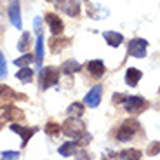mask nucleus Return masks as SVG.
Returning <instances> with one entry per match:
<instances>
[{
  "mask_svg": "<svg viewBox=\"0 0 160 160\" xmlns=\"http://www.w3.org/2000/svg\"><path fill=\"white\" fill-rule=\"evenodd\" d=\"M61 127H63V132L66 134V136L72 138V139H75V141H82L85 138V124L78 118V117L68 118Z\"/></svg>",
  "mask_w": 160,
  "mask_h": 160,
  "instance_id": "obj_1",
  "label": "nucleus"
},
{
  "mask_svg": "<svg viewBox=\"0 0 160 160\" xmlns=\"http://www.w3.org/2000/svg\"><path fill=\"white\" fill-rule=\"evenodd\" d=\"M139 127H141V124L138 122L136 118L124 120V122H122V125L118 127V131H117V134H115L117 141H120V143H122V141H131L132 138L138 134Z\"/></svg>",
  "mask_w": 160,
  "mask_h": 160,
  "instance_id": "obj_2",
  "label": "nucleus"
},
{
  "mask_svg": "<svg viewBox=\"0 0 160 160\" xmlns=\"http://www.w3.org/2000/svg\"><path fill=\"white\" fill-rule=\"evenodd\" d=\"M58 82H59V70L58 68H54V66L40 68V89L42 91L56 85Z\"/></svg>",
  "mask_w": 160,
  "mask_h": 160,
  "instance_id": "obj_3",
  "label": "nucleus"
},
{
  "mask_svg": "<svg viewBox=\"0 0 160 160\" xmlns=\"http://www.w3.org/2000/svg\"><path fill=\"white\" fill-rule=\"evenodd\" d=\"M146 47H148V42L144 38H132L127 44V54L141 59V58L146 56Z\"/></svg>",
  "mask_w": 160,
  "mask_h": 160,
  "instance_id": "obj_4",
  "label": "nucleus"
},
{
  "mask_svg": "<svg viewBox=\"0 0 160 160\" xmlns=\"http://www.w3.org/2000/svg\"><path fill=\"white\" fill-rule=\"evenodd\" d=\"M122 103H124L125 110L129 113H138V112H141V108L146 106V99L141 96H125Z\"/></svg>",
  "mask_w": 160,
  "mask_h": 160,
  "instance_id": "obj_5",
  "label": "nucleus"
},
{
  "mask_svg": "<svg viewBox=\"0 0 160 160\" xmlns=\"http://www.w3.org/2000/svg\"><path fill=\"white\" fill-rule=\"evenodd\" d=\"M101 94H103V85H94V87L85 94L84 103L87 104L89 108H96L101 103Z\"/></svg>",
  "mask_w": 160,
  "mask_h": 160,
  "instance_id": "obj_6",
  "label": "nucleus"
},
{
  "mask_svg": "<svg viewBox=\"0 0 160 160\" xmlns=\"http://www.w3.org/2000/svg\"><path fill=\"white\" fill-rule=\"evenodd\" d=\"M9 19L16 26L18 30L23 28V21H21V9H19V0H12V4L9 5Z\"/></svg>",
  "mask_w": 160,
  "mask_h": 160,
  "instance_id": "obj_7",
  "label": "nucleus"
},
{
  "mask_svg": "<svg viewBox=\"0 0 160 160\" xmlns=\"http://www.w3.org/2000/svg\"><path fill=\"white\" fill-rule=\"evenodd\" d=\"M11 131L12 132H16V134H19L21 136V144H23V146H26V144H28V141H30V138L33 136V134H35L37 131H38V129L37 127H21V125H18V124H12L11 125Z\"/></svg>",
  "mask_w": 160,
  "mask_h": 160,
  "instance_id": "obj_8",
  "label": "nucleus"
},
{
  "mask_svg": "<svg viewBox=\"0 0 160 160\" xmlns=\"http://www.w3.org/2000/svg\"><path fill=\"white\" fill-rule=\"evenodd\" d=\"M45 21L49 23V28H51V32L54 33V35H61L64 30V24L63 21H61L59 16H56V14H47L45 16Z\"/></svg>",
  "mask_w": 160,
  "mask_h": 160,
  "instance_id": "obj_9",
  "label": "nucleus"
},
{
  "mask_svg": "<svg viewBox=\"0 0 160 160\" xmlns=\"http://www.w3.org/2000/svg\"><path fill=\"white\" fill-rule=\"evenodd\" d=\"M87 70H89V73H91L92 77H103L104 75V72H106V68H104V63L101 59H92V61H89V64H87Z\"/></svg>",
  "mask_w": 160,
  "mask_h": 160,
  "instance_id": "obj_10",
  "label": "nucleus"
},
{
  "mask_svg": "<svg viewBox=\"0 0 160 160\" xmlns=\"http://www.w3.org/2000/svg\"><path fill=\"white\" fill-rule=\"evenodd\" d=\"M103 37H104V40H106V44L112 45V47H118V45L124 42L122 33H117V32H104Z\"/></svg>",
  "mask_w": 160,
  "mask_h": 160,
  "instance_id": "obj_11",
  "label": "nucleus"
},
{
  "mask_svg": "<svg viewBox=\"0 0 160 160\" xmlns=\"http://www.w3.org/2000/svg\"><path fill=\"white\" fill-rule=\"evenodd\" d=\"M35 45H37L35 61H37V66H38V70H40V68H42V59H44V35H42V33H38Z\"/></svg>",
  "mask_w": 160,
  "mask_h": 160,
  "instance_id": "obj_12",
  "label": "nucleus"
},
{
  "mask_svg": "<svg viewBox=\"0 0 160 160\" xmlns=\"http://www.w3.org/2000/svg\"><path fill=\"white\" fill-rule=\"evenodd\" d=\"M139 80H141V72L139 70L138 68H127V72H125V82H127V85L136 87Z\"/></svg>",
  "mask_w": 160,
  "mask_h": 160,
  "instance_id": "obj_13",
  "label": "nucleus"
},
{
  "mask_svg": "<svg viewBox=\"0 0 160 160\" xmlns=\"http://www.w3.org/2000/svg\"><path fill=\"white\" fill-rule=\"evenodd\" d=\"M14 118H23V112L18 110L16 106H5L4 108V115H2V120H14Z\"/></svg>",
  "mask_w": 160,
  "mask_h": 160,
  "instance_id": "obj_14",
  "label": "nucleus"
},
{
  "mask_svg": "<svg viewBox=\"0 0 160 160\" xmlns=\"http://www.w3.org/2000/svg\"><path fill=\"white\" fill-rule=\"evenodd\" d=\"M80 68H82V64H80L78 61H75V59L64 61V63L61 64V72L68 73V75H72V73H77V72H80Z\"/></svg>",
  "mask_w": 160,
  "mask_h": 160,
  "instance_id": "obj_15",
  "label": "nucleus"
},
{
  "mask_svg": "<svg viewBox=\"0 0 160 160\" xmlns=\"http://www.w3.org/2000/svg\"><path fill=\"white\" fill-rule=\"evenodd\" d=\"M77 144H78V141H68V143L61 144V146H59V155H63V157H70L72 153H75Z\"/></svg>",
  "mask_w": 160,
  "mask_h": 160,
  "instance_id": "obj_16",
  "label": "nucleus"
},
{
  "mask_svg": "<svg viewBox=\"0 0 160 160\" xmlns=\"http://www.w3.org/2000/svg\"><path fill=\"white\" fill-rule=\"evenodd\" d=\"M70 38H56V35H54V38L51 40V49L52 52H61L66 45H68Z\"/></svg>",
  "mask_w": 160,
  "mask_h": 160,
  "instance_id": "obj_17",
  "label": "nucleus"
},
{
  "mask_svg": "<svg viewBox=\"0 0 160 160\" xmlns=\"http://www.w3.org/2000/svg\"><path fill=\"white\" fill-rule=\"evenodd\" d=\"M16 78L26 84V82H30V80L33 78V70L30 68V66H23V68L16 73Z\"/></svg>",
  "mask_w": 160,
  "mask_h": 160,
  "instance_id": "obj_18",
  "label": "nucleus"
},
{
  "mask_svg": "<svg viewBox=\"0 0 160 160\" xmlns=\"http://www.w3.org/2000/svg\"><path fill=\"white\" fill-rule=\"evenodd\" d=\"M117 158H125V160H138L141 158V152L139 150H124V152H120L118 155H113Z\"/></svg>",
  "mask_w": 160,
  "mask_h": 160,
  "instance_id": "obj_19",
  "label": "nucleus"
},
{
  "mask_svg": "<svg viewBox=\"0 0 160 160\" xmlns=\"http://www.w3.org/2000/svg\"><path fill=\"white\" fill-rule=\"evenodd\" d=\"M64 11L68 12L72 18H77L80 14V2H78V0H70L68 7H64Z\"/></svg>",
  "mask_w": 160,
  "mask_h": 160,
  "instance_id": "obj_20",
  "label": "nucleus"
},
{
  "mask_svg": "<svg viewBox=\"0 0 160 160\" xmlns=\"http://www.w3.org/2000/svg\"><path fill=\"white\" fill-rule=\"evenodd\" d=\"M68 113L73 117H82L84 115V104L82 103H72L68 106Z\"/></svg>",
  "mask_w": 160,
  "mask_h": 160,
  "instance_id": "obj_21",
  "label": "nucleus"
},
{
  "mask_svg": "<svg viewBox=\"0 0 160 160\" xmlns=\"http://www.w3.org/2000/svg\"><path fill=\"white\" fill-rule=\"evenodd\" d=\"M30 40H32V35H30V33H23L19 44H18V51H19V52H26V49L30 47Z\"/></svg>",
  "mask_w": 160,
  "mask_h": 160,
  "instance_id": "obj_22",
  "label": "nucleus"
},
{
  "mask_svg": "<svg viewBox=\"0 0 160 160\" xmlns=\"http://www.w3.org/2000/svg\"><path fill=\"white\" fill-rule=\"evenodd\" d=\"M32 61H33L32 54H24V56L14 59V64H16V66H19V68H23V66H30V63H32Z\"/></svg>",
  "mask_w": 160,
  "mask_h": 160,
  "instance_id": "obj_23",
  "label": "nucleus"
},
{
  "mask_svg": "<svg viewBox=\"0 0 160 160\" xmlns=\"http://www.w3.org/2000/svg\"><path fill=\"white\" fill-rule=\"evenodd\" d=\"M61 131V127L58 124H54V122H49L47 125H45V132H47L49 136H58Z\"/></svg>",
  "mask_w": 160,
  "mask_h": 160,
  "instance_id": "obj_24",
  "label": "nucleus"
},
{
  "mask_svg": "<svg viewBox=\"0 0 160 160\" xmlns=\"http://www.w3.org/2000/svg\"><path fill=\"white\" fill-rule=\"evenodd\" d=\"M18 94L12 89H9L7 85H0V98L4 99V98H16Z\"/></svg>",
  "mask_w": 160,
  "mask_h": 160,
  "instance_id": "obj_25",
  "label": "nucleus"
},
{
  "mask_svg": "<svg viewBox=\"0 0 160 160\" xmlns=\"http://www.w3.org/2000/svg\"><path fill=\"white\" fill-rule=\"evenodd\" d=\"M5 77H7V64H5L4 54L0 52V78H5Z\"/></svg>",
  "mask_w": 160,
  "mask_h": 160,
  "instance_id": "obj_26",
  "label": "nucleus"
},
{
  "mask_svg": "<svg viewBox=\"0 0 160 160\" xmlns=\"http://www.w3.org/2000/svg\"><path fill=\"white\" fill-rule=\"evenodd\" d=\"M4 160H14V158H19V152H2L0 153Z\"/></svg>",
  "mask_w": 160,
  "mask_h": 160,
  "instance_id": "obj_27",
  "label": "nucleus"
},
{
  "mask_svg": "<svg viewBox=\"0 0 160 160\" xmlns=\"http://www.w3.org/2000/svg\"><path fill=\"white\" fill-rule=\"evenodd\" d=\"M157 153H158V141H155V143L152 144V146H150V150H148V155H157Z\"/></svg>",
  "mask_w": 160,
  "mask_h": 160,
  "instance_id": "obj_28",
  "label": "nucleus"
},
{
  "mask_svg": "<svg viewBox=\"0 0 160 160\" xmlns=\"http://www.w3.org/2000/svg\"><path fill=\"white\" fill-rule=\"evenodd\" d=\"M40 23H42V19H40V16H37L35 19H33V26H35L37 32H40Z\"/></svg>",
  "mask_w": 160,
  "mask_h": 160,
  "instance_id": "obj_29",
  "label": "nucleus"
},
{
  "mask_svg": "<svg viewBox=\"0 0 160 160\" xmlns=\"http://www.w3.org/2000/svg\"><path fill=\"white\" fill-rule=\"evenodd\" d=\"M124 94H113V101H115V103H122V101H124Z\"/></svg>",
  "mask_w": 160,
  "mask_h": 160,
  "instance_id": "obj_30",
  "label": "nucleus"
}]
</instances>
